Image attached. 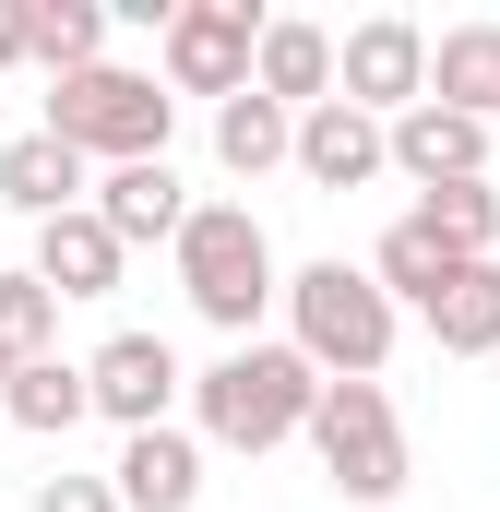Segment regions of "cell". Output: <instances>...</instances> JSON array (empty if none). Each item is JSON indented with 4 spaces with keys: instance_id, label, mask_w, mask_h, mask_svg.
I'll return each instance as SVG.
<instances>
[{
    "instance_id": "obj_1",
    "label": "cell",
    "mask_w": 500,
    "mask_h": 512,
    "mask_svg": "<svg viewBox=\"0 0 500 512\" xmlns=\"http://www.w3.org/2000/svg\"><path fill=\"white\" fill-rule=\"evenodd\" d=\"M310 393H322V370L298 358V346H227L203 382H191V441H215V453H274V441H298L310 429Z\"/></svg>"
},
{
    "instance_id": "obj_2",
    "label": "cell",
    "mask_w": 500,
    "mask_h": 512,
    "mask_svg": "<svg viewBox=\"0 0 500 512\" xmlns=\"http://www.w3.org/2000/svg\"><path fill=\"white\" fill-rule=\"evenodd\" d=\"M274 298H286V346H298L322 382H381V358H393L405 310L381 298L358 262H298Z\"/></svg>"
},
{
    "instance_id": "obj_3",
    "label": "cell",
    "mask_w": 500,
    "mask_h": 512,
    "mask_svg": "<svg viewBox=\"0 0 500 512\" xmlns=\"http://www.w3.org/2000/svg\"><path fill=\"white\" fill-rule=\"evenodd\" d=\"M167 262H179V298L227 334V346H250V322L274 310V239H262V215L250 203H191L179 215V239H167Z\"/></svg>"
},
{
    "instance_id": "obj_4",
    "label": "cell",
    "mask_w": 500,
    "mask_h": 512,
    "mask_svg": "<svg viewBox=\"0 0 500 512\" xmlns=\"http://www.w3.org/2000/svg\"><path fill=\"white\" fill-rule=\"evenodd\" d=\"M48 143H72L84 167H155L167 155V131H179V96L155 84V72H120V60H96V72H60L48 84Z\"/></svg>"
},
{
    "instance_id": "obj_5",
    "label": "cell",
    "mask_w": 500,
    "mask_h": 512,
    "mask_svg": "<svg viewBox=\"0 0 500 512\" xmlns=\"http://www.w3.org/2000/svg\"><path fill=\"white\" fill-rule=\"evenodd\" d=\"M298 441L322 453V477H334L358 512L405 501V417H393V393H381V382H322Z\"/></svg>"
},
{
    "instance_id": "obj_6",
    "label": "cell",
    "mask_w": 500,
    "mask_h": 512,
    "mask_svg": "<svg viewBox=\"0 0 500 512\" xmlns=\"http://www.w3.org/2000/svg\"><path fill=\"white\" fill-rule=\"evenodd\" d=\"M334 96H346L358 120H405V108L429 96V24H405V12L346 24V36H334Z\"/></svg>"
},
{
    "instance_id": "obj_7",
    "label": "cell",
    "mask_w": 500,
    "mask_h": 512,
    "mask_svg": "<svg viewBox=\"0 0 500 512\" xmlns=\"http://www.w3.org/2000/svg\"><path fill=\"white\" fill-rule=\"evenodd\" d=\"M250 36H262V12L250 0H179L167 12V96H239L250 84Z\"/></svg>"
},
{
    "instance_id": "obj_8",
    "label": "cell",
    "mask_w": 500,
    "mask_h": 512,
    "mask_svg": "<svg viewBox=\"0 0 500 512\" xmlns=\"http://www.w3.org/2000/svg\"><path fill=\"white\" fill-rule=\"evenodd\" d=\"M191 393V370H179V346L167 334H108L96 358H84V405L96 417H120V441L131 429H167V405Z\"/></svg>"
},
{
    "instance_id": "obj_9",
    "label": "cell",
    "mask_w": 500,
    "mask_h": 512,
    "mask_svg": "<svg viewBox=\"0 0 500 512\" xmlns=\"http://www.w3.org/2000/svg\"><path fill=\"white\" fill-rule=\"evenodd\" d=\"M381 167L393 179H417V191H453V179H489V120H453V108H405V120H381Z\"/></svg>"
},
{
    "instance_id": "obj_10",
    "label": "cell",
    "mask_w": 500,
    "mask_h": 512,
    "mask_svg": "<svg viewBox=\"0 0 500 512\" xmlns=\"http://www.w3.org/2000/svg\"><path fill=\"white\" fill-rule=\"evenodd\" d=\"M286 167H298L310 191H370V179H393V167H381V120H358L346 96L298 108V131H286Z\"/></svg>"
},
{
    "instance_id": "obj_11",
    "label": "cell",
    "mask_w": 500,
    "mask_h": 512,
    "mask_svg": "<svg viewBox=\"0 0 500 512\" xmlns=\"http://www.w3.org/2000/svg\"><path fill=\"white\" fill-rule=\"evenodd\" d=\"M250 96H274L286 120L322 108V96H334V24H310V12H262V36H250Z\"/></svg>"
},
{
    "instance_id": "obj_12",
    "label": "cell",
    "mask_w": 500,
    "mask_h": 512,
    "mask_svg": "<svg viewBox=\"0 0 500 512\" xmlns=\"http://www.w3.org/2000/svg\"><path fill=\"white\" fill-rule=\"evenodd\" d=\"M108 501L120 512H191L203 501V441L167 417V429H131L120 465H108Z\"/></svg>"
},
{
    "instance_id": "obj_13",
    "label": "cell",
    "mask_w": 500,
    "mask_h": 512,
    "mask_svg": "<svg viewBox=\"0 0 500 512\" xmlns=\"http://www.w3.org/2000/svg\"><path fill=\"white\" fill-rule=\"evenodd\" d=\"M24 274H36V286L72 310V298H120L131 251L108 239V227H96V215H84V203H72V215H48V227H36V262H24Z\"/></svg>"
},
{
    "instance_id": "obj_14",
    "label": "cell",
    "mask_w": 500,
    "mask_h": 512,
    "mask_svg": "<svg viewBox=\"0 0 500 512\" xmlns=\"http://www.w3.org/2000/svg\"><path fill=\"white\" fill-rule=\"evenodd\" d=\"M84 215L120 239V251H155V239H179V215H191V191H179V167L155 155V167H108L96 191H84Z\"/></svg>"
},
{
    "instance_id": "obj_15",
    "label": "cell",
    "mask_w": 500,
    "mask_h": 512,
    "mask_svg": "<svg viewBox=\"0 0 500 512\" xmlns=\"http://www.w3.org/2000/svg\"><path fill=\"white\" fill-rule=\"evenodd\" d=\"M429 108H453V120H500V24H453V36H429Z\"/></svg>"
},
{
    "instance_id": "obj_16",
    "label": "cell",
    "mask_w": 500,
    "mask_h": 512,
    "mask_svg": "<svg viewBox=\"0 0 500 512\" xmlns=\"http://www.w3.org/2000/svg\"><path fill=\"white\" fill-rule=\"evenodd\" d=\"M0 203H12L24 227H48V215H72V203H84V155H72V143H48V131H24V143H0Z\"/></svg>"
},
{
    "instance_id": "obj_17",
    "label": "cell",
    "mask_w": 500,
    "mask_h": 512,
    "mask_svg": "<svg viewBox=\"0 0 500 512\" xmlns=\"http://www.w3.org/2000/svg\"><path fill=\"white\" fill-rule=\"evenodd\" d=\"M0 417L24 429V441H72L96 405H84V358H24L12 370V393H0Z\"/></svg>"
},
{
    "instance_id": "obj_18",
    "label": "cell",
    "mask_w": 500,
    "mask_h": 512,
    "mask_svg": "<svg viewBox=\"0 0 500 512\" xmlns=\"http://www.w3.org/2000/svg\"><path fill=\"white\" fill-rule=\"evenodd\" d=\"M417 322H429V346H441V358H500V262H465Z\"/></svg>"
},
{
    "instance_id": "obj_19",
    "label": "cell",
    "mask_w": 500,
    "mask_h": 512,
    "mask_svg": "<svg viewBox=\"0 0 500 512\" xmlns=\"http://www.w3.org/2000/svg\"><path fill=\"white\" fill-rule=\"evenodd\" d=\"M358 274H370V286H381V298H393V310H405V298L429 310V298H441V286L465 274V251H441V239H429L417 215H393V227H381V251L358 262Z\"/></svg>"
},
{
    "instance_id": "obj_20",
    "label": "cell",
    "mask_w": 500,
    "mask_h": 512,
    "mask_svg": "<svg viewBox=\"0 0 500 512\" xmlns=\"http://www.w3.org/2000/svg\"><path fill=\"white\" fill-rule=\"evenodd\" d=\"M24 60L60 84V72H96L108 60V0H24Z\"/></svg>"
},
{
    "instance_id": "obj_21",
    "label": "cell",
    "mask_w": 500,
    "mask_h": 512,
    "mask_svg": "<svg viewBox=\"0 0 500 512\" xmlns=\"http://www.w3.org/2000/svg\"><path fill=\"white\" fill-rule=\"evenodd\" d=\"M286 108H274V96H227V108H215V167H227V179H274V167H286Z\"/></svg>"
},
{
    "instance_id": "obj_22",
    "label": "cell",
    "mask_w": 500,
    "mask_h": 512,
    "mask_svg": "<svg viewBox=\"0 0 500 512\" xmlns=\"http://www.w3.org/2000/svg\"><path fill=\"white\" fill-rule=\"evenodd\" d=\"M417 227L465 262H500V191L489 179H453V191H417Z\"/></svg>"
},
{
    "instance_id": "obj_23",
    "label": "cell",
    "mask_w": 500,
    "mask_h": 512,
    "mask_svg": "<svg viewBox=\"0 0 500 512\" xmlns=\"http://www.w3.org/2000/svg\"><path fill=\"white\" fill-rule=\"evenodd\" d=\"M0 358L24 370V358H60V298L36 286V274H0Z\"/></svg>"
},
{
    "instance_id": "obj_24",
    "label": "cell",
    "mask_w": 500,
    "mask_h": 512,
    "mask_svg": "<svg viewBox=\"0 0 500 512\" xmlns=\"http://www.w3.org/2000/svg\"><path fill=\"white\" fill-rule=\"evenodd\" d=\"M36 512H120V501H108V477H48Z\"/></svg>"
},
{
    "instance_id": "obj_25",
    "label": "cell",
    "mask_w": 500,
    "mask_h": 512,
    "mask_svg": "<svg viewBox=\"0 0 500 512\" xmlns=\"http://www.w3.org/2000/svg\"><path fill=\"white\" fill-rule=\"evenodd\" d=\"M24 60V0H0V72Z\"/></svg>"
},
{
    "instance_id": "obj_26",
    "label": "cell",
    "mask_w": 500,
    "mask_h": 512,
    "mask_svg": "<svg viewBox=\"0 0 500 512\" xmlns=\"http://www.w3.org/2000/svg\"><path fill=\"white\" fill-rule=\"evenodd\" d=\"M0 393H12V358H0Z\"/></svg>"
}]
</instances>
